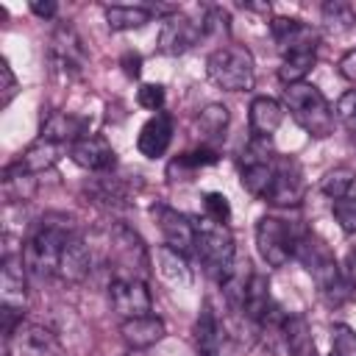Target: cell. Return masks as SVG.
<instances>
[{
	"label": "cell",
	"mask_w": 356,
	"mask_h": 356,
	"mask_svg": "<svg viewBox=\"0 0 356 356\" xmlns=\"http://www.w3.org/2000/svg\"><path fill=\"white\" fill-rule=\"evenodd\" d=\"M286 108L292 114V120L314 139H325L334 131V111L328 106V100L323 97V92L314 83H292L284 92Z\"/></svg>",
	"instance_id": "1"
},
{
	"label": "cell",
	"mask_w": 356,
	"mask_h": 356,
	"mask_svg": "<svg viewBox=\"0 0 356 356\" xmlns=\"http://www.w3.org/2000/svg\"><path fill=\"white\" fill-rule=\"evenodd\" d=\"M206 75L214 86H220L225 92H248L256 83L253 56L242 44L217 47L206 58Z\"/></svg>",
	"instance_id": "2"
},
{
	"label": "cell",
	"mask_w": 356,
	"mask_h": 356,
	"mask_svg": "<svg viewBox=\"0 0 356 356\" xmlns=\"http://www.w3.org/2000/svg\"><path fill=\"white\" fill-rule=\"evenodd\" d=\"M75 234V228L70 225V220H61V222H53V220H42V225L36 228V234L25 242L22 248V261H25V270L36 278H47V275H56V267H58V253H61V245L67 242V236Z\"/></svg>",
	"instance_id": "3"
},
{
	"label": "cell",
	"mask_w": 356,
	"mask_h": 356,
	"mask_svg": "<svg viewBox=\"0 0 356 356\" xmlns=\"http://www.w3.org/2000/svg\"><path fill=\"white\" fill-rule=\"evenodd\" d=\"M292 256L309 270V275L317 281V286L323 292H339L342 289V275H339V264L331 256V250L312 234H298L295 236V250Z\"/></svg>",
	"instance_id": "4"
},
{
	"label": "cell",
	"mask_w": 356,
	"mask_h": 356,
	"mask_svg": "<svg viewBox=\"0 0 356 356\" xmlns=\"http://www.w3.org/2000/svg\"><path fill=\"white\" fill-rule=\"evenodd\" d=\"M234 236L225 225H203L195 239V253L203 261V267L222 284L234 273Z\"/></svg>",
	"instance_id": "5"
},
{
	"label": "cell",
	"mask_w": 356,
	"mask_h": 356,
	"mask_svg": "<svg viewBox=\"0 0 356 356\" xmlns=\"http://www.w3.org/2000/svg\"><path fill=\"white\" fill-rule=\"evenodd\" d=\"M295 231L278 217H261L256 222V248L270 267H284L295 250Z\"/></svg>",
	"instance_id": "6"
},
{
	"label": "cell",
	"mask_w": 356,
	"mask_h": 356,
	"mask_svg": "<svg viewBox=\"0 0 356 356\" xmlns=\"http://www.w3.org/2000/svg\"><path fill=\"white\" fill-rule=\"evenodd\" d=\"M111 261L117 267L114 278H145L150 267L145 242L125 225H117L111 234Z\"/></svg>",
	"instance_id": "7"
},
{
	"label": "cell",
	"mask_w": 356,
	"mask_h": 356,
	"mask_svg": "<svg viewBox=\"0 0 356 356\" xmlns=\"http://www.w3.org/2000/svg\"><path fill=\"white\" fill-rule=\"evenodd\" d=\"M108 300L122 320L153 314V298L142 278H114L108 284Z\"/></svg>",
	"instance_id": "8"
},
{
	"label": "cell",
	"mask_w": 356,
	"mask_h": 356,
	"mask_svg": "<svg viewBox=\"0 0 356 356\" xmlns=\"http://www.w3.org/2000/svg\"><path fill=\"white\" fill-rule=\"evenodd\" d=\"M50 61L61 75H81L83 64H86V50L81 36L75 33L72 25H58L50 36Z\"/></svg>",
	"instance_id": "9"
},
{
	"label": "cell",
	"mask_w": 356,
	"mask_h": 356,
	"mask_svg": "<svg viewBox=\"0 0 356 356\" xmlns=\"http://www.w3.org/2000/svg\"><path fill=\"white\" fill-rule=\"evenodd\" d=\"M200 36H203V22H195L184 14H170L164 17L159 31V50L164 56H181L189 47H195Z\"/></svg>",
	"instance_id": "10"
},
{
	"label": "cell",
	"mask_w": 356,
	"mask_h": 356,
	"mask_svg": "<svg viewBox=\"0 0 356 356\" xmlns=\"http://www.w3.org/2000/svg\"><path fill=\"white\" fill-rule=\"evenodd\" d=\"M153 217H156V222H159V231H161L167 248L184 253V256L195 250L197 228L189 222L186 214H181V211H175V209L159 203V206H153Z\"/></svg>",
	"instance_id": "11"
},
{
	"label": "cell",
	"mask_w": 356,
	"mask_h": 356,
	"mask_svg": "<svg viewBox=\"0 0 356 356\" xmlns=\"http://www.w3.org/2000/svg\"><path fill=\"white\" fill-rule=\"evenodd\" d=\"M70 159H72L78 167L89 170V172H106V170L114 167L117 153H114V147L108 145L106 136L86 134V136H81L78 142L70 145Z\"/></svg>",
	"instance_id": "12"
},
{
	"label": "cell",
	"mask_w": 356,
	"mask_h": 356,
	"mask_svg": "<svg viewBox=\"0 0 356 356\" xmlns=\"http://www.w3.org/2000/svg\"><path fill=\"white\" fill-rule=\"evenodd\" d=\"M92 270V253H89V245L83 242V236L75 231L67 236V242L61 245V253H58V267H56V275L67 284H81Z\"/></svg>",
	"instance_id": "13"
},
{
	"label": "cell",
	"mask_w": 356,
	"mask_h": 356,
	"mask_svg": "<svg viewBox=\"0 0 356 356\" xmlns=\"http://www.w3.org/2000/svg\"><path fill=\"white\" fill-rule=\"evenodd\" d=\"M264 200L273 206H298L303 200V181H300V170L295 161L278 159L273 186H270Z\"/></svg>",
	"instance_id": "14"
},
{
	"label": "cell",
	"mask_w": 356,
	"mask_h": 356,
	"mask_svg": "<svg viewBox=\"0 0 356 356\" xmlns=\"http://www.w3.org/2000/svg\"><path fill=\"white\" fill-rule=\"evenodd\" d=\"M270 31H273V39L278 42L281 53H295V50H314L317 47V33L300 22V19H292V17H275L270 22Z\"/></svg>",
	"instance_id": "15"
},
{
	"label": "cell",
	"mask_w": 356,
	"mask_h": 356,
	"mask_svg": "<svg viewBox=\"0 0 356 356\" xmlns=\"http://www.w3.org/2000/svg\"><path fill=\"white\" fill-rule=\"evenodd\" d=\"M120 334H122V339H125V345H128L131 350H147V348H153L156 342L164 339L167 325H164L161 317H156V314H145V317L122 320Z\"/></svg>",
	"instance_id": "16"
},
{
	"label": "cell",
	"mask_w": 356,
	"mask_h": 356,
	"mask_svg": "<svg viewBox=\"0 0 356 356\" xmlns=\"http://www.w3.org/2000/svg\"><path fill=\"white\" fill-rule=\"evenodd\" d=\"M170 142H172V117L164 114V111L153 114V117L142 125V131H139V136H136V147H139V153H142L145 159H159V156H164V150L170 147Z\"/></svg>",
	"instance_id": "17"
},
{
	"label": "cell",
	"mask_w": 356,
	"mask_h": 356,
	"mask_svg": "<svg viewBox=\"0 0 356 356\" xmlns=\"http://www.w3.org/2000/svg\"><path fill=\"white\" fill-rule=\"evenodd\" d=\"M25 261L22 253L19 256H3V267H0V300L8 309H19L25 306Z\"/></svg>",
	"instance_id": "18"
},
{
	"label": "cell",
	"mask_w": 356,
	"mask_h": 356,
	"mask_svg": "<svg viewBox=\"0 0 356 356\" xmlns=\"http://www.w3.org/2000/svg\"><path fill=\"white\" fill-rule=\"evenodd\" d=\"M11 339H14V345H17V350H19L22 356H56V353H58V342H56L53 331H47V328L39 325V323L22 320V323L17 325V331L11 334ZM6 348H8V345H6Z\"/></svg>",
	"instance_id": "19"
},
{
	"label": "cell",
	"mask_w": 356,
	"mask_h": 356,
	"mask_svg": "<svg viewBox=\"0 0 356 356\" xmlns=\"http://www.w3.org/2000/svg\"><path fill=\"white\" fill-rule=\"evenodd\" d=\"M39 136L44 142H53V145H72L81 136H86V120L75 117V114H67V111H50L42 120Z\"/></svg>",
	"instance_id": "20"
},
{
	"label": "cell",
	"mask_w": 356,
	"mask_h": 356,
	"mask_svg": "<svg viewBox=\"0 0 356 356\" xmlns=\"http://www.w3.org/2000/svg\"><path fill=\"white\" fill-rule=\"evenodd\" d=\"M284 120V106L275 97L259 95L250 103V134L256 139H270Z\"/></svg>",
	"instance_id": "21"
},
{
	"label": "cell",
	"mask_w": 356,
	"mask_h": 356,
	"mask_svg": "<svg viewBox=\"0 0 356 356\" xmlns=\"http://www.w3.org/2000/svg\"><path fill=\"white\" fill-rule=\"evenodd\" d=\"M284 342H286L289 356H320L314 337H312V328H309L303 314L284 317Z\"/></svg>",
	"instance_id": "22"
},
{
	"label": "cell",
	"mask_w": 356,
	"mask_h": 356,
	"mask_svg": "<svg viewBox=\"0 0 356 356\" xmlns=\"http://www.w3.org/2000/svg\"><path fill=\"white\" fill-rule=\"evenodd\" d=\"M58 145H53V142H44V139H39V142H33L14 164H8V167H14L17 172H22V175H36V172H42V170H50L56 161H58Z\"/></svg>",
	"instance_id": "23"
},
{
	"label": "cell",
	"mask_w": 356,
	"mask_h": 356,
	"mask_svg": "<svg viewBox=\"0 0 356 356\" xmlns=\"http://www.w3.org/2000/svg\"><path fill=\"white\" fill-rule=\"evenodd\" d=\"M195 342H197V353L200 356H220V345H222V331L220 323L214 317V312L209 306L200 309L197 323H195Z\"/></svg>",
	"instance_id": "24"
},
{
	"label": "cell",
	"mask_w": 356,
	"mask_h": 356,
	"mask_svg": "<svg viewBox=\"0 0 356 356\" xmlns=\"http://www.w3.org/2000/svg\"><path fill=\"white\" fill-rule=\"evenodd\" d=\"M242 309L248 317L261 320L270 312V284L264 275L250 273L245 281V295H242Z\"/></svg>",
	"instance_id": "25"
},
{
	"label": "cell",
	"mask_w": 356,
	"mask_h": 356,
	"mask_svg": "<svg viewBox=\"0 0 356 356\" xmlns=\"http://www.w3.org/2000/svg\"><path fill=\"white\" fill-rule=\"evenodd\" d=\"M153 19V8L147 6H108L106 22L111 31H134Z\"/></svg>",
	"instance_id": "26"
},
{
	"label": "cell",
	"mask_w": 356,
	"mask_h": 356,
	"mask_svg": "<svg viewBox=\"0 0 356 356\" xmlns=\"http://www.w3.org/2000/svg\"><path fill=\"white\" fill-rule=\"evenodd\" d=\"M317 61V53L314 50H295V53H286L281 67H278V81L284 86H292V83H303L309 70L314 67Z\"/></svg>",
	"instance_id": "27"
},
{
	"label": "cell",
	"mask_w": 356,
	"mask_h": 356,
	"mask_svg": "<svg viewBox=\"0 0 356 356\" xmlns=\"http://www.w3.org/2000/svg\"><path fill=\"white\" fill-rule=\"evenodd\" d=\"M86 195L95 200V203H100V206H106V209H117V206H125V197H128V192H125V184L120 181V178H111V175H100V178H95L92 184H86Z\"/></svg>",
	"instance_id": "28"
},
{
	"label": "cell",
	"mask_w": 356,
	"mask_h": 356,
	"mask_svg": "<svg viewBox=\"0 0 356 356\" xmlns=\"http://www.w3.org/2000/svg\"><path fill=\"white\" fill-rule=\"evenodd\" d=\"M214 161H217V153H214L211 147H197V150L184 153V156H178L175 161H170L167 175H170V181H186L195 170L209 167V164H214Z\"/></svg>",
	"instance_id": "29"
},
{
	"label": "cell",
	"mask_w": 356,
	"mask_h": 356,
	"mask_svg": "<svg viewBox=\"0 0 356 356\" xmlns=\"http://www.w3.org/2000/svg\"><path fill=\"white\" fill-rule=\"evenodd\" d=\"M320 14H323V25H325L331 33H345V31H350L353 22H356L353 6L345 3V0H328V3H323Z\"/></svg>",
	"instance_id": "30"
},
{
	"label": "cell",
	"mask_w": 356,
	"mask_h": 356,
	"mask_svg": "<svg viewBox=\"0 0 356 356\" xmlns=\"http://www.w3.org/2000/svg\"><path fill=\"white\" fill-rule=\"evenodd\" d=\"M228 108L222 103H209L200 114H197V131L206 136V139H222L225 128H228Z\"/></svg>",
	"instance_id": "31"
},
{
	"label": "cell",
	"mask_w": 356,
	"mask_h": 356,
	"mask_svg": "<svg viewBox=\"0 0 356 356\" xmlns=\"http://www.w3.org/2000/svg\"><path fill=\"white\" fill-rule=\"evenodd\" d=\"M156 259H159V273L170 284H189V267H186L184 253H178V250H172V248L164 245V248H159Z\"/></svg>",
	"instance_id": "32"
},
{
	"label": "cell",
	"mask_w": 356,
	"mask_h": 356,
	"mask_svg": "<svg viewBox=\"0 0 356 356\" xmlns=\"http://www.w3.org/2000/svg\"><path fill=\"white\" fill-rule=\"evenodd\" d=\"M353 178L356 172L350 167H334L325 172L323 178V192L331 197V200H339V197H348L350 195V186H353Z\"/></svg>",
	"instance_id": "33"
},
{
	"label": "cell",
	"mask_w": 356,
	"mask_h": 356,
	"mask_svg": "<svg viewBox=\"0 0 356 356\" xmlns=\"http://www.w3.org/2000/svg\"><path fill=\"white\" fill-rule=\"evenodd\" d=\"M331 345H334V356H356V331L348 323H334Z\"/></svg>",
	"instance_id": "34"
},
{
	"label": "cell",
	"mask_w": 356,
	"mask_h": 356,
	"mask_svg": "<svg viewBox=\"0 0 356 356\" xmlns=\"http://www.w3.org/2000/svg\"><path fill=\"white\" fill-rule=\"evenodd\" d=\"M203 211H206V217H209L211 222H217V225H225V222L231 220V203H228V197H225L222 192H206V197H203Z\"/></svg>",
	"instance_id": "35"
},
{
	"label": "cell",
	"mask_w": 356,
	"mask_h": 356,
	"mask_svg": "<svg viewBox=\"0 0 356 356\" xmlns=\"http://www.w3.org/2000/svg\"><path fill=\"white\" fill-rule=\"evenodd\" d=\"M331 211H334V220L339 222V228L345 234H356V197L353 195L331 200Z\"/></svg>",
	"instance_id": "36"
},
{
	"label": "cell",
	"mask_w": 356,
	"mask_h": 356,
	"mask_svg": "<svg viewBox=\"0 0 356 356\" xmlns=\"http://www.w3.org/2000/svg\"><path fill=\"white\" fill-rule=\"evenodd\" d=\"M164 100H167V92H164L161 83H142L139 92H136V103L142 108H147V111H156V114L161 111Z\"/></svg>",
	"instance_id": "37"
},
{
	"label": "cell",
	"mask_w": 356,
	"mask_h": 356,
	"mask_svg": "<svg viewBox=\"0 0 356 356\" xmlns=\"http://www.w3.org/2000/svg\"><path fill=\"white\" fill-rule=\"evenodd\" d=\"M334 114L348 131H356V89H348V92L339 95V100L334 106Z\"/></svg>",
	"instance_id": "38"
},
{
	"label": "cell",
	"mask_w": 356,
	"mask_h": 356,
	"mask_svg": "<svg viewBox=\"0 0 356 356\" xmlns=\"http://www.w3.org/2000/svg\"><path fill=\"white\" fill-rule=\"evenodd\" d=\"M19 92V83H17V75L11 70V64L6 58H0V106L6 108Z\"/></svg>",
	"instance_id": "39"
},
{
	"label": "cell",
	"mask_w": 356,
	"mask_h": 356,
	"mask_svg": "<svg viewBox=\"0 0 356 356\" xmlns=\"http://www.w3.org/2000/svg\"><path fill=\"white\" fill-rule=\"evenodd\" d=\"M339 75L345 78V81H350V83H356V47L353 50H348V53H342V58H339Z\"/></svg>",
	"instance_id": "40"
},
{
	"label": "cell",
	"mask_w": 356,
	"mask_h": 356,
	"mask_svg": "<svg viewBox=\"0 0 356 356\" xmlns=\"http://www.w3.org/2000/svg\"><path fill=\"white\" fill-rule=\"evenodd\" d=\"M31 11H33L36 17H42V19H50V17H56V11H58V6H56L53 0H44V3H39V0H33V3H31Z\"/></svg>",
	"instance_id": "41"
},
{
	"label": "cell",
	"mask_w": 356,
	"mask_h": 356,
	"mask_svg": "<svg viewBox=\"0 0 356 356\" xmlns=\"http://www.w3.org/2000/svg\"><path fill=\"white\" fill-rule=\"evenodd\" d=\"M345 278H348V286H353L356 289V248L348 253V259H345Z\"/></svg>",
	"instance_id": "42"
},
{
	"label": "cell",
	"mask_w": 356,
	"mask_h": 356,
	"mask_svg": "<svg viewBox=\"0 0 356 356\" xmlns=\"http://www.w3.org/2000/svg\"><path fill=\"white\" fill-rule=\"evenodd\" d=\"M139 64H142V58L136 56V53H125V58H122V67H125V75H139Z\"/></svg>",
	"instance_id": "43"
},
{
	"label": "cell",
	"mask_w": 356,
	"mask_h": 356,
	"mask_svg": "<svg viewBox=\"0 0 356 356\" xmlns=\"http://www.w3.org/2000/svg\"><path fill=\"white\" fill-rule=\"evenodd\" d=\"M125 356H147V353H145V350H128Z\"/></svg>",
	"instance_id": "44"
}]
</instances>
